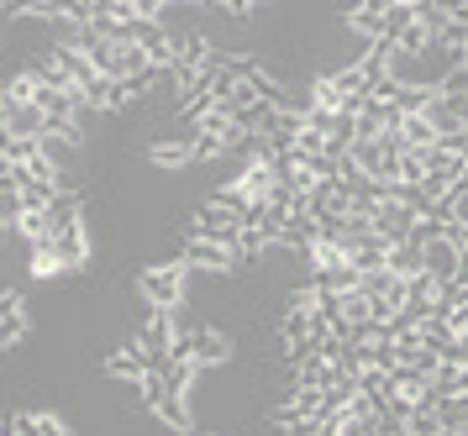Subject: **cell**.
I'll return each mask as SVG.
<instances>
[{
    "instance_id": "1",
    "label": "cell",
    "mask_w": 468,
    "mask_h": 436,
    "mask_svg": "<svg viewBox=\"0 0 468 436\" xmlns=\"http://www.w3.org/2000/svg\"><path fill=\"white\" fill-rule=\"evenodd\" d=\"M137 290H143V300H148L153 311H179V300H185V263L143 269L137 273Z\"/></svg>"
},
{
    "instance_id": "2",
    "label": "cell",
    "mask_w": 468,
    "mask_h": 436,
    "mask_svg": "<svg viewBox=\"0 0 468 436\" xmlns=\"http://www.w3.org/2000/svg\"><path fill=\"white\" fill-rule=\"evenodd\" d=\"M185 231H190V237H200V242H216V248H232L237 252V231H242V221H237V216H227L221 206H200V210H195V221Z\"/></svg>"
},
{
    "instance_id": "3",
    "label": "cell",
    "mask_w": 468,
    "mask_h": 436,
    "mask_svg": "<svg viewBox=\"0 0 468 436\" xmlns=\"http://www.w3.org/2000/svg\"><path fill=\"white\" fill-rule=\"evenodd\" d=\"M416 210L395 206V200H384V206H374V216H368V227H374V237H384L389 248H400V242H410V231H416Z\"/></svg>"
},
{
    "instance_id": "4",
    "label": "cell",
    "mask_w": 468,
    "mask_h": 436,
    "mask_svg": "<svg viewBox=\"0 0 468 436\" xmlns=\"http://www.w3.org/2000/svg\"><path fill=\"white\" fill-rule=\"evenodd\" d=\"M421 269L437 279V294H442L447 284L458 279V269H463V252L452 248L447 237H437V242H426V248H421Z\"/></svg>"
},
{
    "instance_id": "5",
    "label": "cell",
    "mask_w": 468,
    "mask_h": 436,
    "mask_svg": "<svg viewBox=\"0 0 468 436\" xmlns=\"http://www.w3.org/2000/svg\"><path fill=\"white\" fill-rule=\"evenodd\" d=\"M179 263H185V269H206V273H232V269H237V252H232V248H216V242H200V237H190Z\"/></svg>"
},
{
    "instance_id": "6",
    "label": "cell",
    "mask_w": 468,
    "mask_h": 436,
    "mask_svg": "<svg viewBox=\"0 0 468 436\" xmlns=\"http://www.w3.org/2000/svg\"><path fill=\"white\" fill-rule=\"evenodd\" d=\"M5 132L22 137V143H37V137L48 132V116L37 111V105H11L5 101Z\"/></svg>"
},
{
    "instance_id": "7",
    "label": "cell",
    "mask_w": 468,
    "mask_h": 436,
    "mask_svg": "<svg viewBox=\"0 0 468 436\" xmlns=\"http://www.w3.org/2000/svg\"><path fill=\"white\" fill-rule=\"evenodd\" d=\"M80 210H85V195H80V189H58L53 206H48V231H53V237H58V231H74L80 227Z\"/></svg>"
},
{
    "instance_id": "8",
    "label": "cell",
    "mask_w": 468,
    "mask_h": 436,
    "mask_svg": "<svg viewBox=\"0 0 468 436\" xmlns=\"http://www.w3.org/2000/svg\"><path fill=\"white\" fill-rule=\"evenodd\" d=\"M53 258H58V269H85V263H90V237H85V227L58 231V237H53Z\"/></svg>"
},
{
    "instance_id": "9",
    "label": "cell",
    "mask_w": 468,
    "mask_h": 436,
    "mask_svg": "<svg viewBox=\"0 0 468 436\" xmlns=\"http://www.w3.org/2000/svg\"><path fill=\"white\" fill-rule=\"evenodd\" d=\"M153 416L164 420L169 431H179V436H195V420H190V399L185 395H164L158 405H148Z\"/></svg>"
},
{
    "instance_id": "10",
    "label": "cell",
    "mask_w": 468,
    "mask_h": 436,
    "mask_svg": "<svg viewBox=\"0 0 468 436\" xmlns=\"http://www.w3.org/2000/svg\"><path fill=\"white\" fill-rule=\"evenodd\" d=\"M431 101H437V84H400V95L389 101V111H400V122H405V116H426Z\"/></svg>"
},
{
    "instance_id": "11",
    "label": "cell",
    "mask_w": 468,
    "mask_h": 436,
    "mask_svg": "<svg viewBox=\"0 0 468 436\" xmlns=\"http://www.w3.org/2000/svg\"><path fill=\"white\" fill-rule=\"evenodd\" d=\"M347 27H353V32H363V37H374V42H379V37H384V0L353 5V11H347Z\"/></svg>"
},
{
    "instance_id": "12",
    "label": "cell",
    "mask_w": 468,
    "mask_h": 436,
    "mask_svg": "<svg viewBox=\"0 0 468 436\" xmlns=\"http://www.w3.org/2000/svg\"><path fill=\"white\" fill-rule=\"evenodd\" d=\"M384 269L395 273V279H416V273H426V269H421V248H416V242L389 248V252H384Z\"/></svg>"
},
{
    "instance_id": "13",
    "label": "cell",
    "mask_w": 468,
    "mask_h": 436,
    "mask_svg": "<svg viewBox=\"0 0 468 436\" xmlns=\"http://www.w3.org/2000/svg\"><path fill=\"white\" fill-rule=\"evenodd\" d=\"M337 378H342V368L326 363V357H305V363H300V384H305V389H321V395H326Z\"/></svg>"
},
{
    "instance_id": "14",
    "label": "cell",
    "mask_w": 468,
    "mask_h": 436,
    "mask_svg": "<svg viewBox=\"0 0 468 436\" xmlns=\"http://www.w3.org/2000/svg\"><path fill=\"white\" fill-rule=\"evenodd\" d=\"M127 101H132V84H116V80H95L85 90V105H101V111H116Z\"/></svg>"
},
{
    "instance_id": "15",
    "label": "cell",
    "mask_w": 468,
    "mask_h": 436,
    "mask_svg": "<svg viewBox=\"0 0 468 436\" xmlns=\"http://www.w3.org/2000/svg\"><path fill=\"white\" fill-rule=\"evenodd\" d=\"M437 420H442V436L468 431V395H447V399H437Z\"/></svg>"
},
{
    "instance_id": "16",
    "label": "cell",
    "mask_w": 468,
    "mask_h": 436,
    "mask_svg": "<svg viewBox=\"0 0 468 436\" xmlns=\"http://www.w3.org/2000/svg\"><path fill=\"white\" fill-rule=\"evenodd\" d=\"M311 336V311H284L279 315V347L290 353V347H300Z\"/></svg>"
},
{
    "instance_id": "17",
    "label": "cell",
    "mask_w": 468,
    "mask_h": 436,
    "mask_svg": "<svg viewBox=\"0 0 468 436\" xmlns=\"http://www.w3.org/2000/svg\"><path fill=\"white\" fill-rule=\"evenodd\" d=\"M106 374H116V378H143V374H148V357L137 353V342H132V347H122V353L106 357Z\"/></svg>"
},
{
    "instance_id": "18",
    "label": "cell",
    "mask_w": 468,
    "mask_h": 436,
    "mask_svg": "<svg viewBox=\"0 0 468 436\" xmlns=\"http://www.w3.org/2000/svg\"><path fill=\"white\" fill-rule=\"evenodd\" d=\"M32 74L48 84V90H74V80H69V69H64V58H58V48L53 53H43V58L32 63Z\"/></svg>"
},
{
    "instance_id": "19",
    "label": "cell",
    "mask_w": 468,
    "mask_h": 436,
    "mask_svg": "<svg viewBox=\"0 0 468 436\" xmlns=\"http://www.w3.org/2000/svg\"><path fill=\"white\" fill-rule=\"evenodd\" d=\"M400 137H405V153H426V147H437V132H431L426 116H405Z\"/></svg>"
},
{
    "instance_id": "20",
    "label": "cell",
    "mask_w": 468,
    "mask_h": 436,
    "mask_svg": "<svg viewBox=\"0 0 468 436\" xmlns=\"http://www.w3.org/2000/svg\"><path fill=\"white\" fill-rule=\"evenodd\" d=\"M148 158H153L158 168H185V164H195L190 137H185V143H153V147H148Z\"/></svg>"
},
{
    "instance_id": "21",
    "label": "cell",
    "mask_w": 468,
    "mask_h": 436,
    "mask_svg": "<svg viewBox=\"0 0 468 436\" xmlns=\"http://www.w3.org/2000/svg\"><path fill=\"white\" fill-rule=\"evenodd\" d=\"M158 374H164V384H169V395H185V399H190V384H195V374H200V368H195V363H174V357H169Z\"/></svg>"
},
{
    "instance_id": "22",
    "label": "cell",
    "mask_w": 468,
    "mask_h": 436,
    "mask_svg": "<svg viewBox=\"0 0 468 436\" xmlns=\"http://www.w3.org/2000/svg\"><path fill=\"white\" fill-rule=\"evenodd\" d=\"M316 290H321V294H347V290H358V269L347 263V269H326V273H316Z\"/></svg>"
},
{
    "instance_id": "23",
    "label": "cell",
    "mask_w": 468,
    "mask_h": 436,
    "mask_svg": "<svg viewBox=\"0 0 468 436\" xmlns=\"http://www.w3.org/2000/svg\"><path fill=\"white\" fill-rule=\"evenodd\" d=\"M452 342H458V336L447 332L442 321H426V326H421V347H426V353H437V357H447V347H452Z\"/></svg>"
},
{
    "instance_id": "24",
    "label": "cell",
    "mask_w": 468,
    "mask_h": 436,
    "mask_svg": "<svg viewBox=\"0 0 468 436\" xmlns=\"http://www.w3.org/2000/svg\"><path fill=\"white\" fill-rule=\"evenodd\" d=\"M32 153H37V143H22V137H11V132L0 126V158H5V164H16V168H22L27 158H32Z\"/></svg>"
},
{
    "instance_id": "25",
    "label": "cell",
    "mask_w": 468,
    "mask_h": 436,
    "mask_svg": "<svg viewBox=\"0 0 468 436\" xmlns=\"http://www.w3.org/2000/svg\"><path fill=\"white\" fill-rule=\"evenodd\" d=\"M290 405H295L300 420H316V416H321V389H305V384H295V389H290Z\"/></svg>"
},
{
    "instance_id": "26",
    "label": "cell",
    "mask_w": 468,
    "mask_h": 436,
    "mask_svg": "<svg viewBox=\"0 0 468 436\" xmlns=\"http://www.w3.org/2000/svg\"><path fill=\"white\" fill-rule=\"evenodd\" d=\"M16 231L27 237V248L48 242V237H53V231H48V210H32V216H22V221H16Z\"/></svg>"
},
{
    "instance_id": "27",
    "label": "cell",
    "mask_w": 468,
    "mask_h": 436,
    "mask_svg": "<svg viewBox=\"0 0 468 436\" xmlns=\"http://www.w3.org/2000/svg\"><path fill=\"white\" fill-rule=\"evenodd\" d=\"M32 273H37V279H53V273H64V269H58V258H53V237L32 248Z\"/></svg>"
},
{
    "instance_id": "28",
    "label": "cell",
    "mask_w": 468,
    "mask_h": 436,
    "mask_svg": "<svg viewBox=\"0 0 468 436\" xmlns=\"http://www.w3.org/2000/svg\"><path fill=\"white\" fill-rule=\"evenodd\" d=\"M263 248H269V237H263L258 227H242V231H237V252H242L248 263H258V252H263Z\"/></svg>"
},
{
    "instance_id": "29",
    "label": "cell",
    "mask_w": 468,
    "mask_h": 436,
    "mask_svg": "<svg viewBox=\"0 0 468 436\" xmlns=\"http://www.w3.org/2000/svg\"><path fill=\"white\" fill-rule=\"evenodd\" d=\"M332 84H337V95H368V80H363L358 63H353V69H342V74H332Z\"/></svg>"
},
{
    "instance_id": "30",
    "label": "cell",
    "mask_w": 468,
    "mask_h": 436,
    "mask_svg": "<svg viewBox=\"0 0 468 436\" xmlns=\"http://www.w3.org/2000/svg\"><path fill=\"white\" fill-rule=\"evenodd\" d=\"M405 431L410 436H442V420H437V410H410Z\"/></svg>"
},
{
    "instance_id": "31",
    "label": "cell",
    "mask_w": 468,
    "mask_h": 436,
    "mask_svg": "<svg viewBox=\"0 0 468 436\" xmlns=\"http://www.w3.org/2000/svg\"><path fill=\"white\" fill-rule=\"evenodd\" d=\"M190 153H195V164H206V158H221V153H232V147L221 143V137H190Z\"/></svg>"
},
{
    "instance_id": "32",
    "label": "cell",
    "mask_w": 468,
    "mask_h": 436,
    "mask_svg": "<svg viewBox=\"0 0 468 436\" xmlns=\"http://www.w3.org/2000/svg\"><path fill=\"white\" fill-rule=\"evenodd\" d=\"M426 179V158L421 153H400V185H421Z\"/></svg>"
},
{
    "instance_id": "33",
    "label": "cell",
    "mask_w": 468,
    "mask_h": 436,
    "mask_svg": "<svg viewBox=\"0 0 468 436\" xmlns=\"http://www.w3.org/2000/svg\"><path fill=\"white\" fill-rule=\"evenodd\" d=\"M137 389H143V399H148V405H158V399L169 395V384H164V374H158V368H148V374L137 378Z\"/></svg>"
},
{
    "instance_id": "34",
    "label": "cell",
    "mask_w": 468,
    "mask_h": 436,
    "mask_svg": "<svg viewBox=\"0 0 468 436\" xmlns=\"http://www.w3.org/2000/svg\"><path fill=\"white\" fill-rule=\"evenodd\" d=\"M22 336H27V315H5L0 321V347H16Z\"/></svg>"
},
{
    "instance_id": "35",
    "label": "cell",
    "mask_w": 468,
    "mask_h": 436,
    "mask_svg": "<svg viewBox=\"0 0 468 436\" xmlns=\"http://www.w3.org/2000/svg\"><path fill=\"white\" fill-rule=\"evenodd\" d=\"M442 363H452V368H463V374H468V336H458V342L447 347V357H442Z\"/></svg>"
},
{
    "instance_id": "36",
    "label": "cell",
    "mask_w": 468,
    "mask_h": 436,
    "mask_svg": "<svg viewBox=\"0 0 468 436\" xmlns=\"http://www.w3.org/2000/svg\"><path fill=\"white\" fill-rule=\"evenodd\" d=\"M37 436H69V426L58 416H37Z\"/></svg>"
},
{
    "instance_id": "37",
    "label": "cell",
    "mask_w": 468,
    "mask_h": 436,
    "mask_svg": "<svg viewBox=\"0 0 468 436\" xmlns=\"http://www.w3.org/2000/svg\"><path fill=\"white\" fill-rule=\"evenodd\" d=\"M11 168H16V164H5V158H0V189H5V179H11Z\"/></svg>"
},
{
    "instance_id": "38",
    "label": "cell",
    "mask_w": 468,
    "mask_h": 436,
    "mask_svg": "<svg viewBox=\"0 0 468 436\" xmlns=\"http://www.w3.org/2000/svg\"><path fill=\"white\" fill-rule=\"evenodd\" d=\"M458 195H468V168H463V179H458Z\"/></svg>"
},
{
    "instance_id": "39",
    "label": "cell",
    "mask_w": 468,
    "mask_h": 436,
    "mask_svg": "<svg viewBox=\"0 0 468 436\" xmlns=\"http://www.w3.org/2000/svg\"><path fill=\"white\" fill-rule=\"evenodd\" d=\"M195 436H221V431H195Z\"/></svg>"
},
{
    "instance_id": "40",
    "label": "cell",
    "mask_w": 468,
    "mask_h": 436,
    "mask_svg": "<svg viewBox=\"0 0 468 436\" xmlns=\"http://www.w3.org/2000/svg\"><path fill=\"white\" fill-rule=\"evenodd\" d=\"M463 395H468V374H463Z\"/></svg>"
}]
</instances>
